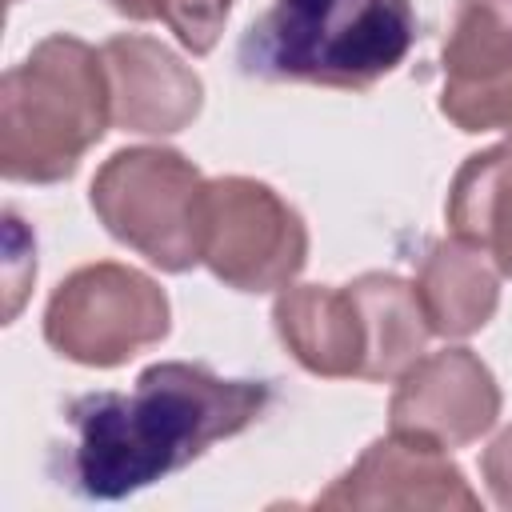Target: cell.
<instances>
[{
  "label": "cell",
  "mask_w": 512,
  "mask_h": 512,
  "mask_svg": "<svg viewBox=\"0 0 512 512\" xmlns=\"http://www.w3.org/2000/svg\"><path fill=\"white\" fill-rule=\"evenodd\" d=\"M272 324L292 360L328 380L360 376L364 368V320L344 288L328 284H292L276 296Z\"/></svg>",
  "instance_id": "8fae6325"
},
{
  "label": "cell",
  "mask_w": 512,
  "mask_h": 512,
  "mask_svg": "<svg viewBox=\"0 0 512 512\" xmlns=\"http://www.w3.org/2000/svg\"><path fill=\"white\" fill-rule=\"evenodd\" d=\"M480 472H484V484H488L492 500L500 508H512V424L484 448Z\"/></svg>",
  "instance_id": "2e32d148"
},
{
  "label": "cell",
  "mask_w": 512,
  "mask_h": 512,
  "mask_svg": "<svg viewBox=\"0 0 512 512\" xmlns=\"http://www.w3.org/2000/svg\"><path fill=\"white\" fill-rule=\"evenodd\" d=\"M364 320V368L360 380H400L432 336L416 288L392 272H364L348 284Z\"/></svg>",
  "instance_id": "4fadbf2b"
},
{
  "label": "cell",
  "mask_w": 512,
  "mask_h": 512,
  "mask_svg": "<svg viewBox=\"0 0 512 512\" xmlns=\"http://www.w3.org/2000/svg\"><path fill=\"white\" fill-rule=\"evenodd\" d=\"M112 124L104 56L80 36H44L0 80V172L60 184Z\"/></svg>",
  "instance_id": "3957f363"
},
{
  "label": "cell",
  "mask_w": 512,
  "mask_h": 512,
  "mask_svg": "<svg viewBox=\"0 0 512 512\" xmlns=\"http://www.w3.org/2000/svg\"><path fill=\"white\" fill-rule=\"evenodd\" d=\"M164 288L116 260L84 264L60 280L44 308V340L84 368H116L168 336Z\"/></svg>",
  "instance_id": "5b68a950"
},
{
  "label": "cell",
  "mask_w": 512,
  "mask_h": 512,
  "mask_svg": "<svg viewBox=\"0 0 512 512\" xmlns=\"http://www.w3.org/2000/svg\"><path fill=\"white\" fill-rule=\"evenodd\" d=\"M500 416V388L488 364L468 348L420 356L396 384L388 404L392 432L464 448L480 440Z\"/></svg>",
  "instance_id": "ba28073f"
},
{
  "label": "cell",
  "mask_w": 512,
  "mask_h": 512,
  "mask_svg": "<svg viewBox=\"0 0 512 512\" xmlns=\"http://www.w3.org/2000/svg\"><path fill=\"white\" fill-rule=\"evenodd\" d=\"M108 4L128 20H156L160 16V0H108Z\"/></svg>",
  "instance_id": "e0dca14e"
},
{
  "label": "cell",
  "mask_w": 512,
  "mask_h": 512,
  "mask_svg": "<svg viewBox=\"0 0 512 512\" xmlns=\"http://www.w3.org/2000/svg\"><path fill=\"white\" fill-rule=\"evenodd\" d=\"M308 260L300 212L264 180L216 176L204 188L200 264L236 292L288 288Z\"/></svg>",
  "instance_id": "8992f818"
},
{
  "label": "cell",
  "mask_w": 512,
  "mask_h": 512,
  "mask_svg": "<svg viewBox=\"0 0 512 512\" xmlns=\"http://www.w3.org/2000/svg\"><path fill=\"white\" fill-rule=\"evenodd\" d=\"M204 188L200 168L176 148L112 152L92 180V212L100 224L164 272H188L204 248Z\"/></svg>",
  "instance_id": "277c9868"
},
{
  "label": "cell",
  "mask_w": 512,
  "mask_h": 512,
  "mask_svg": "<svg viewBox=\"0 0 512 512\" xmlns=\"http://www.w3.org/2000/svg\"><path fill=\"white\" fill-rule=\"evenodd\" d=\"M440 64V112L460 132L512 136V0H460Z\"/></svg>",
  "instance_id": "52a82bcc"
},
{
  "label": "cell",
  "mask_w": 512,
  "mask_h": 512,
  "mask_svg": "<svg viewBox=\"0 0 512 512\" xmlns=\"http://www.w3.org/2000/svg\"><path fill=\"white\" fill-rule=\"evenodd\" d=\"M232 4L236 0H160V20L192 56H204L216 48Z\"/></svg>",
  "instance_id": "9a60e30c"
},
{
  "label": "cell",
  "mask_w": 512,
  "mask_h": 512,
  "mask_svg": "<svg viewBox=\"0 0 512 512\" xmlns=\"http://www.w3.org/2000/svg\"><path fill=\"white\" fill-rule=\"evenodd\" d=\"M452 236L480 248L504 276H512V140L468 156L448 188Z\"/></svg>",
  "instance_id": "5bb4252c"
},
{
  "label": "cell",
  "mask_w": 512,
  "mask_h": 512,
  "mask_svg": "<svg viewBox=\"0 0 512 512\" xmlns=\"http://www.w3.org/2000/svg\"><path fill=\"white\" fill-rule=\"evenodd\" d=\"M316 508H480V496L468 488L464 472L448 460V448L392 432L372 440L360 460L336 476Z\"/></svg>",
  "instance_id": "9c48e42d"
},
{
  "label": "cell",
  "mask_w": 512,
  "mask_h": 512,
  "mask_svg": "<svg viewBox=\"0 0 512 512\" xmlns=\"http://www.w3.org/2000/svg\"><path fill=\"white\" fill-rule=\"evenodd\" d=\"M112 124L124 132L168 136L200 116L204 84L200 76L160 40L140 32H120L104 48Z\"/></svg>",
  "instance_id": "30bf717a"
},
{
  "label": "cell",
  "mask_w": 512,
  "mask_h": 512,
  "mask_svg": "<svg viewBox=\"0 0 512 512\" xmlns=\"http://www.w3.org/2000/svg\"><path fill=\"white\" fill-rule=\"evenodd\" d=\"M272 400L264 380L216 376L208 364L160 360L132 392H88L64 412L68 444L56 476L76 496L124 500L244 432Z\"/></svg>",
  "instance_id": "6da1fadb"
},
{
  "label": "cell",
  "mask_w": 512,
  "mask_h": 512,
  "mask_svg": "<svg viewBox=\"0 0 512 512\" xmlns=\"http://www.w3.org/2000/svg\"><path fill=\"white\" fill-rule=\"evenodd\" d=\"M412 40V0H272L236 56L260 80L368 92L404 64Z\"/></svg>",
  "instance_id": "7a4b0ae2"
},
{
  "label": "cell",
  "mask_w": 512,
  "mask_h": 512,
  "mask_svg": "<svg viewBox=\"0 0 512 512\" xmlns=\"http://www.w3.org/2000/svg\"><path fill=\"white\" fill-rule=\"evenodd\" d=\"M412 288L436 336H472L500 304V268L480 248L452 236L424 252Z\"/></svg>",
  "instance_id": "7c38bea8"
},
{
  "label": "cell",
  "mask_w": 512,
  "mask_h": 512,
  "mask_svg": "<svg viewBox=\"0 0 512 512\" xmlns=\"http://www.w3.org/2000/svg\"><path fill=\"white\" fill-rule=\"evenodd\" d=\"M8 4H16V0H8Z\"/></svg>",
  "instance_id": "ac0fdd59"
}]
</instances>
